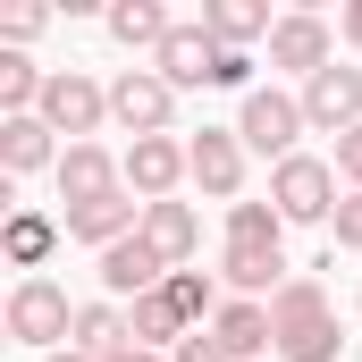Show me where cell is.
<instances>
[{
  "instance_id": "obj_1",
  "label": "cell",
  "mask_w": 362,
  "mask_h": 362,
  "mask_svg": "<svg viewBox=\"0 0 362 362\" xmlns=\"http://www.w3.org/2000/svg\"><path fill=\"white\" fill-rule=\"evenodd\" d=\"M219 278H228L245 303H262V295L286 286V219H278V202H236V211H228Z\"/></svg>"
},
{
  "instance_id": "obj_2",
  "label": "cell",
  "mask_w": 362,
  "mask_h": 362,
  "mask_svg": "<svg viewBox=\"0 0 362 362\" xmlns=\"http://www.w3.org/2000/svg\"><path fill=\"white\" fill-rule=\"evenodd\" d=\"M270 329H278V362H337V303L320 278H286L270 295Z\"/></svg>"
},
{
  "instance_id": "obj_3",
  "label": "cell",
  "mask_w": 362,
  "mask_h": 362,
  "mask_svg": "<svg viewBox=\"0 0 362 362\" xmlns=\"http://www.w3.org/2000/svg\"><path fill=\"white\" fill-rule=\"evenodd\" d=\"M8 337L59 354V346L76 337V303H68V286H59V278H17V286H8Z\"/></svg>"
},
{
  "instance_id": "obj_4",
  "label": "cell",
  "mask_w": 362,
  "mask_h": 362,
  "mask_svg": "<svg viewBox=\"0 0 362 362\" xmlns=\"http://www.w3.org/2000/svg\"><path fill=\"white\" fill-rule=\"evenodd\" d=\"M270 202H278V219H286V228L337 219V160H312V152L278 160V169H270Z\"/></svg>"
},
{
  "instance_id": "obj_5",
  "label": "cell",
  "mask_w": 362,
  "mask_h": 362,
  "mask_svg": "<svg viewBox=\"0 0 362 362\" xmlns=\"http://www.w3.org/2000/svg\"><path fill=\"white\" fill-rule=\"evenodd\" d=\"M312 118H303V93H245V110H236V144L245 152H262V160H295V135H303Z\"/></svg>"
},
{
  "instance_id": "obj_6",
  "label": "cell",
  "mask_w": 362,
  "mask_h": 362,
  "mask_svg": "<svg viewBox=\"0 0 362 362\" xmlns=\"http://www.w3.org/2000/svg\"><path fill=\"white\" fill-rule=\"evenodd\" d=\"M51 135H68V144H93V127L110 118V85H93L85 68H51V85H42V110H34Z\"/></svg>"
},
{
  "instance_id": "obj_7",
  "label": "cell",
  "mask_w": 362,
  "mask_h": 362,
  "mask_svg": "<svg viewBox=\"0 0 362 362\" xmlns=\"http://www.w3.org/2000/svg\"><path fill=\"white\" fill-rule=\"evenodd\" d=\"M110 118L144 144V135H169V118H177V85L160 76V68H127L118 85H110Z\"/></svg>"
},
{
  "instance_id": "obj_8",
  "label": "cell",
  "mask_w": 362,
  "mask_h": 362,
  "mask_svg": "<svg viewBox=\"0 0 362 362\" xmlns=\"http://www.w3.org/2000/svg\"><path fill=\"white\" fill-rule=\"evenodd\" d=\"M127 194L135 202H177V185L194 177V160H185V144L177 135H144V144H127Z\"/></svg>"
},
{
  "instance_id": "obj_9",
  "label": "cell",
  "mask_w": 362,
  "mask_h": 362,
  "mask_svg": "<svg viewBox=\"0 0 362 362\" xmlns=\"http://www.w3.org/2000/svg\"><path fill=\"white\" fill-rule=\"evenodd\" d=\"M270 68H295L303 85L320 76V68H337V51H329V17H312V8H286L270 25Z\"/></svg>"
},
{
  "instance_id": "obj_10",
  "label": "cell",
  "mask_w": 362,
  "mask_h": 362,
  "mask_svg": "<svg viewBox=\"0 0 362 362\" xmlns=\"http://www.w3.org/2000/svg\"><path fill=\"white\" fill-rule=\"evenodd\" d=\"M185 160H194V185H202L211 202L236 211V194H245V144H236V127H202V135L185 144Z\"/></svg>"
},
{
  "instance_id": "obj_11",
  "label": "cell",
  "mask_w": 362,
  "mask_h": 362,
  "mask_svg": "<svg viewBox=\"0 0 362 362\" xmlns=\"http://www.w3.org/2000/svg\"><path fill=\"white\" fill-rule=\"evenodd\" d=\"M51 177H59V202H68V211H85V202H110V194H127V169H118V160H110L101 144H68Z\"/></svg>"
},
{
  "instance_id": "obj_12",
  "label": "cell",
  "mask_w": 362,
  "mask_h": 362,
  "mask_svg": "<svg viewBox=\"0 0 362 362\" xmlns=\"http://www.w3.org/2000/svg\"><path fill=\"white\" fill-rule=\"evenodd\" d=\"M303 118H312L320 135H354L362 127V68H320V76L303 85Z\"/></svg>"
},
{
  "instance_id": "obj_13",
  "label": "cell",
  "mask_w": 362,
  "mask_h": 362,
  "mask_svg": "<svg viewBox=\"0 0 362 362\" xmlns=\"http://www.w3.org/2000/svg\"><path fill=\"white\" fill-rule=\"evenodd\" d=\"M101 286H110V295H127V303H144V295H160V286H169V262L144 245V228H135V236H118V245L101 253Z\"/></svg>"
},
{
  "instance_id": "obj_14",
  "label": "cell",
  "mask_w": 362,
  "mask_h": 362,
  "mask_svg": "<svg viewBox=\"0 0 362 362\" xmlns=\"http://www.w3.org/2000/svg\"><path fill=\"white\" fill-rule=\"evenodd\" d=\"M59 228H68L76 245H93V253H110L118 236L144 228V202H135V194H110V202H85V211H59Z\"/></svg>"
},
{
  "instance_id": "obj_15",
  "label": "cell",
  "mask_w": 362,
  "mask_h": 362,
  "mask_svg": "<svg viewBox=\"0 0 362 362\" xmlns=\"http://www.w3.org/2000/svg\"><path fill=\"white\" fill-rule=\"evenodd\" d=\"M144 245H152L169 270H185V262L202 253V219H194V202H144Z\"/></svg>"
},
{
  "instance_id": "obj_16",
  "label": "cell",
  "mask_w": 362,
  "mask_h": 362,
  "mask_svg": "<svg viewBox=\"0 0 362 362\" xmlns=\"http://www.w3.org/2000/svg\"><path fill=\"white\" fill-rule=\"evenodd\" d=\"M152 68H160L177 93L211 85V76H219V42H211V25H177V34L160 42V59H152Z\"/></svg>"
},
{
  "instance_id": "obj_17",
  "label": "cell",
  "mask_w": 362,
  "mask_h": 362,
  "mask_svg": "<svg viewBox=\"0 0 362 362\" xmlns=\"http://www.w3.org/2000/svg\"><path fill=\"white\" fill-rule=\"evenodd\" d=\"M34 169H59V144L42 118H0V177H34Z\"/></svg>"
},
{
  "instance_id": "obj_18",
  "label": "cell",
  "mask_w": 362,
  "mask_h": 362,
  "mask_svg": "<svg viewBox=\"0 0 362 362\" xmlns=\"http://www.w3.org/2000/svg\"><path fill=\"white\" fill-rule=\"evenodd\" d=\"M202 25H211V42L219 51H253V42H270V8L262 0H202Z\"/></svg>"
},
{
  "instance_id": "obj_19",
  "label": "cell",
  "mask_w": 362,
  "mask_h": 362,
  "mask_svg": "<svg viewBox=\"0 0 362 362\" xmlns=\"http://www.w3.org/2000/svg\"><path fill=\"white\" fill-rule=\"evenodd\" d=\"M59 236H68L59 219H42V211H8V228H0V253H8L25 278H42V262L59 253Z\"/></svg>"
},
{
  "instance_id": "obj_20",
  "label": "cell",
  "mask_w": 362,
  "mask_h": 362,
  "mask_svg": "<svg viewBox=\"0 0 362 362\" xmlns=\"http://www.w3.org/2000/svg\"><path fill=\"white\" fill-rule=\"evenodd\" d=\"M110 34H118L127 51H152V59H160V42L177 34V17H169L160 0H110Z\"/></svg>"
},
{
  "instance_id": "obj_21",
  "label": "cell",
  "mask_w": 362,
  "mask_h": 362,
  "mask_svg": "<svg viewBox=\"0 0 362 362\" xmlns=\"http://www.w3.org/2000/svg\"><path fill=\"white\" fill-rule=\"evenodd\" d=\"M76 354H93V362H110V354H127L135 337H127V312L118 303H76V337H68Z\"/></svg>"
},
{
  "instance_id": "obj_22",
  "label": "cell",
  "mask_w": 362,
  "mask_h": 362,
  "mask_svg": "<svg viewBox=\"0 0 362 362\" xmlns=\"http://www.w3.org/2000/svg\"><path fill=\"white\" fill-rule=\"evenodd\" d=\"M127 337H135L144 354H152V346H169V354H177L194 329H185L177 312H169V295H144V303H127Z\"/></svg>"
},
{
  "instance_id": "obj_23",
  "label": "cell",
  "mask_w": 362,
  "mask_h": 362,
  "mask_svg": "<svg viewBox=\"0 0 362 362\" xmlns=\"http://www.w3.org/2000/svg\"><path fill=\"white\" fill-rule=\"evenodd\" d=\"M160 295H169V312H177L185 329H202V320H219V286H211L202 270H169V286H160Z\"/></svg>"
},
{
  "instance_id": "obj_24",
  "label": "cell",
  "mask_w": 362,
  "mask_h": 362,
  "mask_svg": "<svg viewBox=\"0 0 362 362\" xmlns=\"http://www.w3.org/2000/svg\"><path fill=\"white\" fill-rule=\"evenodd\" d=\"M42 25H51V8H34V0H17V8H0V42H8V51H17V42H34Z\"/></svg>"
},
{
  "instance_id": "obj_25",
  "label": "cell",
  "mask_w": 362,
  "mask_h": 362,
  "mask_svg": "<svg viewBox=\"0 0 362 362\" xmlns=\"http://www.w3.org/2000/svg\"><path fill=\"white\" fill-rule=\"evenodd\" d=\"M211 85H228V93H253V51H219V76Z\"/></svg>"
},
{
  "instance_id": "obj_26",
  "label": "cell",
  "mask_w": 362,
  "mask_h": 362,
  "mask_svg": "<svg viewBox=\"0 0 362 362\" xmlns=\"http://www.w3.org/2000/svg\"><path fill=\"white\" fill-rule=\"evenodd\" d=\"M329 228H337V245H346V253H362V194L337 202V219H329Z\"/></svg>"
},
{
  "instance_id": "obj_27",
  "label": "cell",
  "mask_w": 362,
  "mask_h": 362,
  "mask_svg": "<svg viewBox=\"0 0 362 362\" xmlns=\"http://www.w3.org/2000/svg\"><path fill=\"white\" fill-rule=\"evenodd\" d=\"M337 177L362 194V127H354V135H337Z\"/></svg>"
},
{
  "instance_id": "obj_28",
  "label": "cell",
  "mask_w": 362,
  "mask_h": 362,
  "mask_svg": "<svg viewBox=\"0 0 362 362\" xmlns=\"http://www.w3.org/2000/svg\"><path fill=\"white\" fill-rule=\"evenodd\" d=\"M169 362H228V354H219V337H202V329H194V337H185Z\"/></svg>"
},
{
  "instance_id": "obj_29",
  "label": "cell",
  "mask_w": 362,
  "mask_h": 362,
  "mask_svg": "<svg viewBox=\"0 0 362 362\" xmlns=\"http://www.w3.org/2000/svg\"><path fill=\"white\" fill-rule=\"evenodd\" d=\"M346 42H354V51H362V0H354V8H346Z\"/></svg>"
},
{
  "instance_id": "obj_30",
  "label": "cell",
  "mask_w": 362,
  "mask_h": 362,
  "mask_svg": "<svg viewBox=\"0 0 362 362\" xmlns=\"http://www.w3.org/2000/svg\"><path fill=\"white\" fill-rule=\"evenodd\" d=\"M110 362H160V354H144V346H127V354H110Z\"/></svg>"
},
{
  "instance_id": "obj_31",
  "label": "cell",
  "mask_w": 362,
  "mask_h": 362,
  "mask_svg": "<svg viewBox=\"0 0 362 362\" xmlns=\"http://www.w3.org/2000/svg\"><path fill=\"white\" fill-rule=\"evenodd\" d=\"M51 362H93V354H76V346H59V354H51Z\"/></svg>"
},
{
  "instance_id": "obj_32",
  "label": "cell",
  "mask_w": 362,
  "mask_h": 362,
  "mask_svg": "<svg viewBox=\"0 0 362 362\" xmlns=\"http://www.w3.org/2000/svg\"><path fill=\"white\" fill-rule=\"evenodd\" d=\"M270 362H278V354H270Z\"/></svg>"
}]
</instances>
